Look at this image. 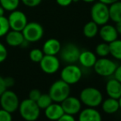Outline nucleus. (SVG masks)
Masks as SVG:
<instances>
[{"instance_id": "obj_20", "label": "nucleus", "mask_w": 121, "mask_h": 121, "mask_svg": "<svg viewBox=\"0 0 121 121\" xmlns=\"http://www.w3.org/2000/svg\"><path fill=\"white\" fill-rule=\"evenodd\" d=\"M102 110L105 113L109 114V115H112L120 110V104H119L118 99L111 98V97H108L107 99L104 100L101 103Z\"/></svg>"}, {"instance_id": "obj_39", "label": "nucleus", "mask_w": 121, "mask_h": 121, "mask_svg": "<svg viewBox=\"0 0 121 121\" xmlns=\"http://www.w3.org/2000/svg\"><path fill=\"white\" fill-rule=\"evenodd\" d=\"M115 27L116 29V31L118 33V35H121V21L118 22H115Z\"/></svg>"}, {"instance_id": "obj_33", "label": "nucleus", "mask_w": 121, "mask_h": 121, "mask_svg": "<svg viewBox=\"0 0 121 121\" xmlns=\"http://www.w3.org/2000/svg\"><path fill=\"white\" fill-rule=\"evenodd\" d=\"M3 79H4V83H5V86H6L7 89L14 86L15 80L13 78H12V77H7V78H3Z\"/></svg>"}, {"instance_id": "obj_28", "label": "nucleus", "mask_w": 121, "mask_h": 121, "mask_svg": "<svg viewBox=\"0 0 121 121\" xmlns=\"http://www.w3.org/2000/svg\"><path fill=\"white\" fill-rule=\"evenodd\" d=\"M44 55L45 54H44L42 49H32L30 51V54H29L30 59L34 63H40L42 58L44 57Z\"/></svg>"}, {"instance_id": "obj_40", "label": "nucleus", "mask_w": 121, "mask_h": 121, "mask_svg": "<svg viewBox=\"0 0 121 121\" xmlns=\"http://www.w3.org/2000/svg\"><path fill=\"white\" fill-rule=\"evenodd\" d=\"M4 13H5V9L0 5V17L4 16Z\"/></svg>"}, {"instance_id": "obj_43", "label": "nucleus", "mask_w": 121, "mask_h": 121, "mask_svg": "<svg viewBox=\"0 0 121 121\" xmlns=\"http://www.w3.org/2000/svg\"><path fill=\"white\" fill-rule=\"evenodd\" d=\"M79 0H73V3H78Z\"/></svg>"}, {"instance_id": "obj_6", "label": "nucleus", "mask_w": 121, "mask_h": 121, "mask_svg": "<svg viewBox=\"0 0 121 121\" xmlns=\"http://www.w3.org/2000/svg\"><path fill=\"white\" fill-rule=\"evenodd\" d=\"M61 79L69 85H74L81 80L82 77V71L79 66L75 64L66 65L60 73Z\"/></svg>"}, {"instance_id": "obj_5", "label": "nucleus", "mask_w": 121, "mask_h": 121, "mask_svg": "<svg viewBox=\"0 0 121 121\" xmlns=\"http://www.w3.org/2000/svg\"><path fill=\"white\" fill-rule=\"evenodd\" d=\"M22 32L26 41L29 43H35L42 39L44 35V28L40 23L31 22H27Z\"/></svg>"}, {"instance_id": "obj_17", "label": "nucleus", "mask_w": 121, "mask_h": 121, "mask_svg": "<svg viewBox=\"0 0 121 121\" xmlns=\"http://www.w3.org/2000/svg\"><path fill=\"white\" fill-rule=\"evenodd\" d=\"M61 47H62V45H61V43L59 40L50 38L44 43L43 47H42V51H43L44 54L57 55L58 54H59Z\"/></svg>"}, {"instance_id": "obj_24", "label": "nucleus", "mask_w": 121, "mask_h": 121, "mask_svg": "<svg viewBox=\"0 0 121 121\" xmlns=\"http://www.w3.org/2000/svg\"><path fill=\"white\" fill-rule=\"evenodd\" d=\"M21 0H0V5L5 11L12 12L17 9Z\"/></svg>"}, {"instance_id": "obj_2", "label": "nucleus", "mask_w": 121, "mask_h": 121, "mask_svg": "<svg viewBox=\"0 0 121 121\" xmlns=\"http://www.w3.org/2000/svg\"><path fill=\"white\" fill-rule=\"evenodd\" d=\"M70 85H69L62 79H60L55 81L51 85L48 94L51 97L53 102L61 103L68 96H70Z\"/></svg>"}, {"instance_id": "obj_15", "label": "nucleus", "mask_w": 121, "mask_h": 121, "mask_svg": "<svg viewBox=\"0 0 121 121\" xmlns=\"http://www.w3.org/2000/svg\"><path fill=\"white\" fill-rule=\"evenodd\" d=\"M105 91L109 97L119 100L121 96V83L115 78H110L105 84Z\"/></svg>"}, {"instance_id": "obj_42", "label": "nucleus", "mask_w": 121, "mask_h": 121, "mask_svg": "<svg viewBox=\"0 0 121 121\" xmlns=\"http://www.w3.org/2000/svg\"><path fill=\"white\" fill-rule=\"evenodd\" d=\"M119 104H120V109L121 110V96L119 98Z\"/></svg>"}, {"instance_id": "obj_32", "label": "nucleus", "mask_w": 121, "mask_h": 121, "mask_svg": "<svg viewBox=\"0 0 121 121\" xmlns=\"http://www.w3.org/2000/svg\"><path fill=\"white\" fill-rule=\"evenodd\" d=\"M40 95H41V92L40 90L35 88V89H32L29 93V99L34 100V101H36L39 97L40 96Z\"/></svg>"}, {"instance_id": "obj_26", "label": "nucleus", "mask_w": 121, "mask_h": 121, "mask_svg": "<svg viewBox=\"0 0 121 121\" xmlns=\"http://www.w3.org/2000/svg\"><path fill=\"white\" fill-rule=\"evenodd\" d=\"M35 102H36V104L38 105L39 108L40 110H45L50 104L53 103V100L49 94H42L41 93L40 96L39 97L38 100Z\"/></svg>"}, {"instance_id": "obj_23", "label": "nucleus", "mask_w": 121, "mask_h": 121, "mask_svg": "<svg viewBox=\"0 0 121 121\" xmlns=\"http://www.w3.org/2000/svg\"><path fill=\"white\" fill-rule=\"evenodd\" d=\"M110 54L118 60H121V40H115L109 44Z\"/></svg>"}, {"instance_id": "obj_34", "label": "nucleus", "mask_w": 121, "mask_h": 121, "mask_svg": "<svg viewBox=\"0 0 121 121\" xmlns=\"http://www.w3.org/2000/svg\"><path fill=\"white\" fill-rule=\"evenodd\" d=\"M56 121H76L74 116L71 115H68V114H64L60 118Z\"/></svg>"}, {"instance_id": "obj_19", "label": "nucleus", "mask_w": 121, "mask_h": 121, "mask_svg": "<svg viewBox=\"0 0 121 121\" xmlns=\"http://www.w3.org/2000/svg\"><path fill=\"white\" fill-rule=\"evenodd\" d=\"M96 59V54L95 53L90 50H83L80 53L78 62L82 67L90 69V68H93Z\"/></svg>"}, {"instance_id": "obj_14", "label": "nucleus", "mask_w": 121, "mask_h": 121, "mask_svg": "<svg viewBox=\"0 0 121 121\" xmlns=\"http://www.w3.org/2000/svg\"><path fill=\"white\" fill-rule=\"evenodd\" d=\"M78 121H102V116L96 108L87 107L79 112Z\"/></svg>"}, {"instance_id": "obj_31", "label": "nucleus", "mask_w": 121, "mask_h": 121, "mask_svg": "<svg viewBox=\"0 0 121 121\" xmlns=\"http://www.w3.org/2000/svg\"><path fill=\"white\" fill-rule=\"evenodd\" d=\"M22 3L29 8H35L40 4L42 0H21Z\"/></svg>"}, {"instance_id": "obj_13", "label": "nucleus", "mask_w": 121, "mask_h": 121, "mask_svg": "<svg viewBox=\"0 0 121 121\" xmlns=\"http://www.w3.org/2000/svg\"><path fill=\"white\" fill-rule=\"evenodd\" d=\"M98 33L100 35V37L101 38V40L104 42L108 44L111 43L112 41L117 40L119 36L115 27L112 25L107 24V23L101 26Z\"/></svg>"}, {"instance_id": "obj_11", "label": "nucleus", "mask_w": 121, "mask_h": 121, "mask_svg": "<svg viewBox=\"0 0 121 121\" xmlns=\"http://www.w3.org/2000/svg\"><path fill=\"white\" fill-rule=\"evenodd\" d=\"M39 64L41 70L47 74H54L57 73L60 68V61L56 55L45 54Z\"/></svg>"}, {"instance_id": "obj_12", "label": "nucleus", "mask_w": 121, "mask_h": 121, "mask_svg": "<svg viewBox=\"0 0 121 121\" xmlns=\"http://www.w3.org/2000/svg\"><path fill=\"white\" fill-rule=\"evenodd\" d=\"M60 104L63 110H64V114L75 115L82 110L81 100H80V99L75 96H68Z\"/></svg>"}, {"instance_id": "obj_29", "label": "nucleus", "mask_w": 121, "mask_h": 121, "mask_svg": "<svg viewBox=\"0 0 121 121\" xmlns=\"http://www.w3.org/2000/svg\"><path fill=\"white\" fill-rule=\"evenodd\" d=\"M0 121H13L12 113L3 109H0Z\"/></svg>"}, {"instance_id": "obj_4", "label": "nucleus", "mask_w": 121, "mask_h": 121, "mask_svg": "<svg viewBox=\"0 0 121 121\" xmlns=\"http://www.w3.org/2000/svg\"><path fill=\"white\" fill-rule=\"evenodd\" d=\"M91 21L98 26H103L110 21L109 6L100 2H96L91 8Z\"/></svg>"}, {"instance_id": "obj_35", "label": "nucleus", "mask_w": 121, "mask_h": 121, "mask_svg": "<svg viewBox=\"0 0 121 121\" xmlns=\"http://www.w3.org/2000/svg\"><path fill=\"white\" fill-rule=\"evenodd\" d=\"M113 76L115 79L118 80V81L121 83V65L117 66L116 69H115V72L114 73Z\"/></svg>"}, {"instance_id": "obj_41", "label": "nucleus", "mask_w": 121, "mask_h": 121, "mask_svg": "<svg viewBox=\"0 0 121 121\" xmlns=\"http://www.w3.org/2000/svg\"><path fill=\"white\" fill-rule=\"evenodd\" d=\"M83 1L84 3H95L96 0H82Z\"/></svg>"}, {"instance_id": "obj_38", "label": "nucleus", "mask_w": 121, "mask_h": 121, "mask_svg": "<svg viewBox=\"0 0 121 121\" xmlns=\"http://www.w3.org/2000/svg\"><path fill=\"white\" fill-rule=\"evenodd\" d=\"M98 1L100 2V3H105V4H106L109 6V5L112 4V3H115V2H117V1H120V0H98Z\"/></svg>"}, {"instance_id": "obj_3", "label": "nucleus", "mask_w": 121, "mask_h": 121, "mask_svg": "<svg viewBox=\"0 0 121 121\" xmlns=\"http://www.w3.org/2000/svg\"><path fill=\"white\" fill-rule=\"evenodd\" d=\"M19 113L26 121H35L40 115V109L36 102L30 99H25L20 102Z\"/></svg>"}, {"instance_id": "obj_18", "label": "nucleus", "mask_w": 121, "mask_h": 121, "mask_svg": "<svg viewBox=\"0 0 121 121\" xmlns=\"http://www.w3.org/2000/svg\"><path fill=\"white\" fill-rule=\"evenodd\" d=\"M5 40L9 46L17 47L21 46L22 44L24 42L25 39L22 31L10 30L8 34L5 35Z\"/></svg>"}, {"instance_id": "obj_27", "label": "nucleus", "mask_w": 121, "mask_h": 121, "mask_svg": "<svg viewBox=\"0 0 121 121\" xmlns=\"http://www.w3.org/2000/svg\"><path fill=\"white\" fill-rule=\"evenodd\" d=\"M10 30L11 29H10L8 17H6L5 16L0 17V37L5 36Z\"/></svg>"}, {"instance_id": "obj_36", "label": "nucleus", "mask_w": 121, "mask_h": 121, "mask_svg": "<svg viewBox=\"0 0 121 121\" xmlns=\"http://www.w3.org/2000/svg\"><path fill=\"white\" fill-rule=\"evenodd\" d=\"M56 3L61 7H68L73 3V0H56Z\"/></svg>"}, {"instance_id": "obj_8", "label": "nucleus", "mask_w": 121, "mask_h": 121, "mask_svg": "<svg viewBox=\"0 0 121 121\" xmlns=\"http://www.w3.org/2000/svg\"><path fill=\"white\" fill-rule=\"evenodd\" d=\"M19 105V98L14 91L6 89L0 96V105L2 109L10 113L17 111L18 110Z\"/></svg>"}, {"instance_id": "obj_30", "label": "nucleus", "mask_w": 121, "mask_h": 121, "mask_svg": "<svg viewBox=\"0 0 121 121\" xmlns=\"http://www.w3.org/2000/svg\"><path fill=\"white\" fill-rule=\"evenodd\" d=\"M8 49L3 43L0 42V64L4 62L8 58Z\"/></svg>"}, {"instance_id": "obj_21", "label": "nucleus", "mask_w": 121, "mask_h": 121, "mask_svg": "<svg viewBox=\"0 0 121 121\" xmlns=\"http://www.w3.org/2000/svg\"><path fill=\"white\" fill-rule=\"evenodd\" d=\"M109 15L110 20L115 23L121 21V0L109 5Z\"/></svg>"}, {"instance_id": "obj_16", "label": "nucleus", "mask_w": 121, "mask_h": 121, "mask_svg": "<svg viewBox=\"0 0 121 121\" xmlns=\"http://www.w3.org/2000/svg\"><path fill=\"white\" fill-rule=\"evenodd\" d=\"M64 114L60 103L53 102L47 108L45 109V115L47 119L52 121L58 120Z\"/></svg>"}, {"instance_id": "obj_22", "label": "nucleus", "mask_w": 121, "mask_h": 121, "mask_svg": "<svg viewBox=\"0 0 121 121\" xmlns=\"http://www.w3.org/2000/svg\"><path fill=\"white\" fill-rule=\"evenodd\" d=\"M83 35L86 38L91 39L95 37L98 34L99 31V26L95 23L93 21H90L86 22L83 26Z\"/></svg>"}, {"instance_id": "obj_1", "label": "nucleus", "mask_w": 121, "mask_h": 121, "mask_svg": "<svg viewBox=\"0 0 121 121\" xmlns=\"http://www.w3.org/2000/svg\"><path fill=\"white\" fill-rule=\"evenodd\" d=\"M79 99L83 105L91 108H96L101 105L103 101V95L97 88L88 86L81 91Z\"/></svg>"}, {"instance_id": "obj_9", "label": "nucleus", "mask_w": 121, "mask_h": 121, "mask_svg": "<svg viewBox=\"0 0 121 121\" xmlns=\"http://www.w3.org/2000/svg\"><path fill=\"white\" fill-rule=\"evenodd\" d=\"M80 53L81 50L79 48L73 43L66 44L64 47H61V49L59 51L61 59L69 64L78 62Z\"/></svg>"}, {"instance_id": "obj_10", "label": "nucleus", "mask_w": 121, "mask_h": 121, "mask_svg": "<svg viewBox=\"0 0 121 121\" xmlns=\"http://www.w3.org/2000/svg\"><path fill=\"white\" fill-rule=\"evenodd\" d=\"M8 20L9 22L10 29L18 31H22L28 22L27 17L26 16L25 13L17 9L11 12Z\"/></svg>"}, {"instance_id": "obj_7", "label": "nucleus", "mask_w": 121, "mask_h": 121, "mask_svg": "<svg viewBox=\"0 0 121 121\" xmlns=\"http://www.w3.org/2000/svg\"><path fill=\"white\" fill-rule=\"evenodd\" d=\"M117 64L115 61L106 57L97 59L95 63L93 69L96 74L101 77L113 76L117 68Z\"/></svg>"}, {"instance_id": "obj_37", "label": "nucleus", "mask_w": 121, "mask_h": 121, "mask_svg": "<svg viewBox=\"0 0 121 121\" xmlns=\"http://www.w3.org/2000/svg\"><path fill=\"white\" fill-rule=\"evenodd\" d=\"M7 89L6 86H5L4 83V79H3V77L0 75V96L3 94V92Z\"/></svg>"}, {"instance_id": "obj_25", "label": "nucleus", "mask_w": 121, "mask_h": 121, "mask_svg": "<svg viewBox=\"0 0 121 121\" xmlns=\"http://www.w3.org/2000/svg\"><path fill=\"white\" fill-rule=\"evenodd\" d=\"M95 51H96V55L100 56V58L107 57L110 54V45L108 43L102 42L96 45Z\"/></svg>"}]
</instances>
